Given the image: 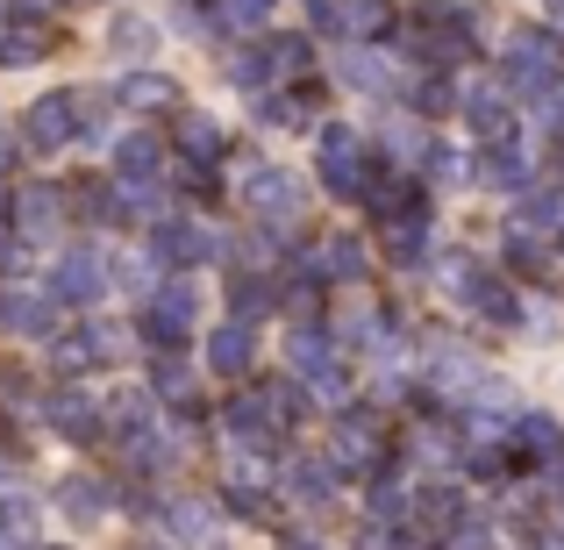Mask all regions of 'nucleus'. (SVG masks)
<instances>
[{
  "label": "nucleus",
  "mask_w": 564,
  "mask_h": 550,
  "mask_svg": "<svg viewBox=\"0 0 564 550\" xmlns=\"http://www.w3.org/2000/svg\"><path fill=\"white\" fill-rule=\"evenodd\" d=\"M500 65H508V86L514 94H551L557 72H564V51L551 29H514L508 51H500Z\"/></svg>",
  "instance_id": "nucleus-1"
},
{
  "label": "nucleus",
  "mask_w": 564,
  "mask_h": 550,
  "mask_svg": "<svg viewBox=\"0 0 564 550\" xmlns=\"http://www.w3.org/2000/svg\"><path fill=\"white\" fill-rule=\"evenodd\" d=\"M236 186H243V207H250V215H264V222H293V215H301V201H307L301 180H293L286 165H243V180H236Z\"/></svg>",
  "instance_id": "nucleus-2"
},
{
  "label": "nucleus",
  "mask_w": 564,
  "mask_h": 550,
  "mask_svg": "<svg viewBox=\"0 0 564 550\" xmlns=\"http://www.w3.org/2000/svg\"><path fill=\"white\" fill-rule=\"evenodd\" d=\"M22 137H29V151H65L72 137H79V94H43V100H29L22 108Z\"/></svg>",
  "instance_id": "nucleus-3"
},
{
  "label": "nucleus",
  "mask_w": 564,
  "mask_h": 550,
  "mask_svg": "<svg viewBox=\"0 0 564 550\" xmlns=\"http://www.w3.org/2000/svg\"><path fill=\"white\" fill-rule=\"evenodd\" d=\"M193 315H200V293H193L186 279H165V287L151 293V308H143V336H151L158 351H172L193 330Z\"/></svg>",
  "instance_id": "nucleus-4"
},
{
  "label": "nucleus",
  "mask_w": 564,
  "mask_h": 550,
  "mask_svg": "<svg viewBox=\"0 0 564 550\" xmlns=\"http://www.w3.org/2000/svg\"><path fill=\"white\" fill-rule=\"evenodd\" d=\"M108 293V258L100 250H65L51 272V301H100Z\"/></svg>",
  "instance_id": "nucleus-5"
},
{
  "label": "nucleus",
  "mask_w": 564,
  "mask_h": 550,
  "mask_svg": "<svg viewBox=\"0 0 564 550\" xmlns=\"http://www.w3.org/2000/svg\"><path fill=\"white\" fill-rule=\"evenodd\" d=\"M151 250L165 265H193V258H215V236H207L200 222H158V229H151Z\"/></svg>",
  "instance_id": "nucleus-6"
},
{
  "label": "nucleus",
  "mask_w": 564,
  "mask_h": 550,
  "mask_svg": "<svg viewBox=\"0 0 564 550\" xmlns=\"http://www.w3.org/2000/svg\"><path fill=\"white\" fill-rule=\"evenodd\" d=\"M322 180L336 193H358L365 172H358V137L350 129H322Z\"/></svg>",
  "instance_id": "nucleus-7"
},
{
  "label": "nucleus",
  "mask_w": 564,
  "mask_h": 550,
  "mask_svg": "<svg viewBox=\"0 0 564 550\" xmlns=\"http://www.w3.org/2000/svg\"><path fill=\"white\" fill-rule=\"evenodd\" d=\"M250 358H258V330H250V322H221V330L207 336V365H215L221 379H236Z\"/></svg>",
  "instance_id": "nucleus-8"
},
{
  "label": "nucleus",
  "mask_w": 564,
  "mask_h": 550,
  "mask_svg": "<svg viewBox=\"0 0 564 550\" xmlns=\"http://www.w3.org/2000/svg\"><path fill=\"white\" fill-rule=\"evenodd\" d=\"M43 51H51V29H43V22H36L29 8H14L8 36H0V65H36Z\"/></svg>",
  "instance_id": "nucleus-9"
},
{
  "label": "nucleus",
  "mask_w": 564,
  "mask_h": 550,
  "mask_svg": "<svg viewBox=\"0 0 564 550\" xmlns=\"http://www.w3.org/2000/svg\"><path fill=\"white\" fill-rule=\"evenodd\" d=\"M57 215H65V193H57V186H22V193H14V222H22V236H51Z\"/></svg>",
  "instance_id": "nucleus-10"
},
{
  "label": "nucleus",
  "mask_w": 564,
  "mask_h": 550,
  "mask_svg": "<svg viewBox=\"0 0 564 550\" xmlns=\"http://www.w3.org/2000/svg\"><path fill=\"white\" fill-rule=\"evenodd\" d=\"M336 79L365 86V94H386V86H393V65L372 57V51H344V57H336Z\"/></svg>",
  "instance_id": "nucleus-11"
},
{
  "label": "nucleus",
  "mask_w": 564,
  "mask_h": 550,
  "mask_svg": "<svg viewBox=\"0 0 564 550\" xmlns=\"http://www.w3.org/2000/svg\"><path fill=\"white\" fill-rule=\"evenodd\" d=\"M429 379L457 393V386L479 379V358H471V351H457V344H436V351H429Z\"/></svg>",
  "instance_id": "nucleus-12"
},
{
  "label": "nucleus",
  "mask_w": 564,
  "mask_h": 550,
  "mask_svg": "<svg viewBox=\"0 0 564 550\" xmlns=\"http://www.w3.org/2000/svg\"><path fill=\"white\" fill-rule=\"evenodd\" d=\"M108 51H115V57H151V51H158V29L143 22V14H115Z\"/></svg>",
  "instance_id": "nucleus-13"
},
{
  "label": "nucleus",
  "mask_w": 564,
  "mask_h": 550,
  "mask_svg": "<svg viewBox=\"0 0 564 550\" xmlns=\"http://www.w3.org/2000/svg\"><path fill=\"white\" fill-rule=\"evenodd\" d=\"M115 172H122V186H151L158 180V143L151 137H129L122 151H115Z\"/></svg>",
  "instance_id": "nucleus-14"
},
{
  "label": "nucleus",
  "mask_w": 564,
  "mask_h": 550,
  "mask_svg": "<svg viewBox=\"0 0 564 550\" xmlns=\"http://www.w3.org/2000/svg\"><path fill=\"white\" fill-rule=\"evenodd\" d=\"M180 100V86L165 79V72H137V79H122V108H172Z\"/></svg>",
  "instance_id": "nucleus-15"
},
{
  "label": "nucleus",
  "mask_w": 564,
  "mask_h": 550,
  "mask_svg": "<svg viewBox=\"0 0 564 550\" xmlns=\"http://www.w3.org/2000/svg\"><path fill=\"white\" fill-rule=\"evenodd\" d=\"M57 508H65L72 522H100V515H108V494H100L94 479H65L57 486Z\"/></svg>",
  "instance_id": "nucleus-16"
},
{
  "label": "nucleus",
  "mask_w": 564,
  "mask_h": 550,
  "mask_svg": "<svg viewBox=\"0 0 564 550\" xmlns=\"http://www.w3.org/2000/svg\"><path fill=\"white\" fill-rule=\"evenodd\" d=\"M51 422L65 429V436H94V429H100L94 393H57V400H51Z\"/></svg>",
  "instance_id": "nucleus-17"
},
{
  "label": "nucleus",
  "mask_w": 564,
  "mask_h": 550,
  "mask_svg": "<svg viewBox=\"0 0 564 550\" xmlns=\"http://www.w3.org/2000/svg\"><path fill=\"white\" fill-rule=\"evenodd\" d=\"M0 315H8V330H29V336L51 330V301H43V293H8Z\"/></svg>",
  "instance_id": "nucleus-18"
},
{
  "label": "nucleus",
  "mask_w": 564,
  "mask_h": 550,
  "mask_svg": "<svg viewBox=\"0 0 564 550\" xmlns=\"http://www.w3.org/2000/svg\"><path fill=\"white\" fill-rule=\"evenodd\" d=\"M471 129H479V137L508 129V94H500V86H471Z\"/></svg>",
  "instance_id": "nucleus-19"
},
{
  "label": "nucleus",
  "mask_w": 564,
  "mask_h": 550,
  "mask_svg": "<svg viewBox=\"0 0 564 550\" xmlns=\"http://www.w3.org/2000/svg\"><path fill=\"white\" fill-rule=\"evenodd\" d=\"M180 143H186L193 165H207V158L221 151V122H207V115H186V122H180Z\"/></svg>",
  "instance_id": "nucleus-20"
},
{
  "label": "nucleus",
  "mask_w": 564,
  "mask_h": 550,
  "mask_svg": "<svg viewBox=\"0 0 564 550\" xmlns=\"http://www.w3.org/2000/svg\"><path fill=\"white\" fill-rule=\"evenodd\" d=\"M293 494H301V500H329V494H336V465L301 457V465H293Z\"/></svg>",
  "instance_id": "nucleus-21"
},
{
  "label": "nucleus",
  "mask_w": 564,
  "mask_h": 550,
  "mask_svg": "<svg viewBox=\"0 0 564 550\" xmlns=\"http://www.w3.org/2000/svg\"><path fill=\"white\" fill-rule=\"evenodd\" d=\"M522 222L543 229V236H564V193H536V201L522 207Z\"/></svg>",
  "instance_id": "nucleus-22"
},
{
  "label": "nucleus",
  "mask_w": 564,
  "mask_h": 550,
  "mask_svg": "<svg viewBox=\"0 0 564 550\" xmlns=\"http://www.w3.org/2000/svg\"><path fill=\"white\" fill-rule=\"evenodd\" d=\"M0 529H8V537H29V529H36V500L29 494H0Z\"/></svg>",
  "instance_id": "nucleus-23"
},
{
  "label": "nucleus",
  "mask_w": 564,
  "mask_h": 550,
  "mask_svg": "<svg viewBox=\"0 0 564 550\" xmlns=\"http://www.w3.org/2000/svg\"><path fill=\"white\" fill-rule=\"evenodd\" d=\"M207 529H215V515L200 508V500H180V508H172V537H186V543H200Z\"/></svg>",
  "instance_id": "nucleus-24"
},
{
  "label": "nucleus",
  "mask_w": 564,
  "mask_h": 550,
  "mask_svg": "<svg viewBox=\"0 0 564 550\" xmlns=\"http://www.w3.org/2000/svg\"><path fill=\"white\" fill-rule=\"evenodd\" d=\"M494 186H529V158L522 151H494V172H486Z\"/></svg>",
  "instance_id": "nucleus-25"
},
{
  "label": "nucleus",
  "mask_w": 564,
  "mask_h": 550,
  "mask_svg": "<svg viewBox=\"0 0 564 550\" xmlns=\"http://www.w3.org/2000/svg\"><path fill=\"white\" fill-rule=\"evenodd\" d=\"M264 14H272V0H221V22H236V29L264 22Z\"/></svg>",
  "instance_id": "nucleus-26"
},
{
  "label": "nucleus",
  "mask_w": 564,
  "mask_h": 550,
  "mask_svg": "<svg viewBox=\"0 0 564 550\" xmlns=\"http://www.w3.org/2000/svg\"><path fill=\"white\" fill-rule=\"evenodd\" d=\"M158 393H165V400H186V393H193V379H186V365H172V358H165V365H158Z\"/></svg>",
  "instance_id": "nucleus-27"
},
{
  "label": "nucleus",
  "mask_w": 564,
  "mask_h": 550,
  "mask_svg": "<svg viewBox=\"0 0 564 550\" xmlns=\"http://www.w3.org/2000/svg\"><path fill=\"white\" fill-rule=\"evenodd\" d=\"M286 550H322V543H286Z\"/></svg>",
  "instance_id": "nucleus-28"
},
{
  "label": "nucleus",
  "mask_w": 564,
  "mask_h": 550,
  "mask_svg": "<svg viewBox=\"0 0 564 550\" xmlns=\"http://www.w3.org/2000/svg\"><path fill=\"white\" fill-rule=\"evenodd\" d=\"M0 258H8V236H0Z\"/></svg>",
  "instance_id": "nucleus-29"
}]
</instances>
